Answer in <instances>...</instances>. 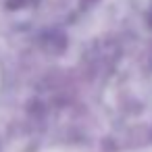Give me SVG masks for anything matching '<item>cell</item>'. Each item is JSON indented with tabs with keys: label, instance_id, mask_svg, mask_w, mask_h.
<instances>
[]
</instances>
